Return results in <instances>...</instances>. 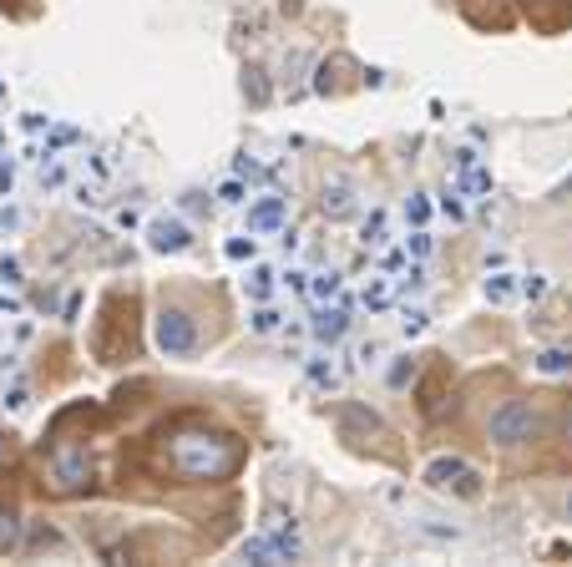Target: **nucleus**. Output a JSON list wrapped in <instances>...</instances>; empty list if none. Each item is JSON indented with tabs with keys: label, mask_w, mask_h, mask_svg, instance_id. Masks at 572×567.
<instances>
[{
	"label": "nucleus",
	"mask_w": 572,
	"mask_h": 567,
	"mask_svg": "<svg viewBox=\"0 0 572 567\" xmlns=\"http://www.w3.org/2000/svg\"><path fill=\"white\" fill-rule=\"evenodd\" d=\"M441 208H446L451 218H466V203H461V193H456V188H451V193L441 198Z\"/></svg>",
	"instance_id": "393cba45"
},
{
	"label": "nucleus",
	"mask_w": 572,
	"mask_h": 567,
	"mask_svg": "<svg viewBox=\"0 0 572 567\" xmlns=\"http://www.w3.org/2000/svg\"><path fill=\"white\" fill-rule=\"evenodd\" d=\"M147 238H152L157 254H183L188 243H193V233H188L178 218H152V223H147Z\"/></svg>",
	"instance_id": "423d86ee"
},
{
	"label": "nucleus",
	"mask_w": 572,
	"mask_h": 567,
	"mask_svg": "<svg viewBox=\"0 0 572 567\" xmlns=\"http://www.w3.org/2000/svg\"><path fill=\"white\" fill-rule=\"evenodd\" d=\"M309 294H314V299H335V294H340V274H319V279L309 284Z\"/></svg>",
	"instance_id": "2eb2a0df"
},
{
	"label": "nucleus",
	"mask_w": 572,
	"mask_h": 567,
	"mask_svg": "<svg viewBox=\"0 0 572 567\" xmlns=\"http://www.w3.org/2000/svg\"><path fill=\"white\" fill-rule=\"evenodd\" d=\"M400 324H405V335H421V330H426V309H405Z\"/></svg>",
	"instance_id": "aec40b11"
},
{
	"label": "nucleus",
	"mask_w": 572,
	"mask_h": 567,
	"mask_svg": "<svg viewBox=\"0 0 572 567\" xmlns=\"http://www.w3.org/2000/svg\"><path fill=\"white\" fill-rule=\"evenodd\" d=\"M243 557H249V562H279V552H274V542H269V537L243 542Z\"/></svg>",
	"instance_id": "ddd939ff"
},
{
	"label": "nucleus",
	"mask_w": 572,
	"mask_h": 567,
	"mask_svg": "<svg viewBox=\"0 0 572 567\" xmlns=\"http://www.w3.org/2000/svg\"><path fill=\"white\" fill-rule=\"evenodd\" d=\"M562 436H567V441H572V411H567V416H562Z\"/></svg>",
	"instance_id": "c85d7f7f"
},
{
	"label": "nucleus",
	"mask_w": 572,
	"mask_h": 567,
	"mask_svg": "<svg viewBox=\"0 0 572 567\" xmlns=\"http://www.w3.org/2000/svg\"><path fill=\"white\" fill-rule=\"evenodd\" d=\"M411 254H416V259H426V254H431V233H426V228H416V233H411Z\"/></svg>",
	"instance_id": "b1692460"
},
{
	"label": "nucleus",
	"mask_w": 572,
	"mask_h": 567,
	"mask_svg": "<svg viewBox=\"0 0 572 567\" xmlns=\"http://www.w3.org/2000/svg\"><path fill=\"white\" fill-rule=\"evenodd\" d=\"M218 198H223V203H243V188H238V183H223Z\"/></svg>",
	"instance_id": "bb28decb"
},
{
	"label": "nucleus",
	"mask_w": 572,
	"mask_h": 567,
	"mask_svg": "<svg viewBox=\"0 0 572 567\" xmlns=\"http://www.w3.org/2000/svg\"><path fill=\"white\" fill-rule=\"evenodd\" d=\"M537 370L542 375H567L572 370V350H542L537 355Z\"/></svg>",
	"instance_id": "f8f14e48"
},
{
	"label": "nucleus",
	"mask_w": 572,
	"mask_h": 567,
	"mask_svg": "<svg viewBox=\"0 0 572 567\" xmlns=\"http://www.w3.org/2000/svg\"><path fill=\"white\" fill-rule=\"evenodd\" d=\"M228 259H254V238H233L228 243Z\"/></svg>",
	"instance_id": "5701e85b"
},
{
	"label": "nucleus",
	"mask_w": 572,
	"mask_h": 567,
	"mask_svg": "<svg viewBox=\"0 0 572 567\" xmlns=\"http://www.w3.org/2000/svg\"><path fill=\"white\" fill-rule=\"evenodd\" d=\"M405 218H411V223H416V228H421V223H426V218H431V203H426V198H421V193H416V198H411V203H405Z\"/></svg>",
	"instance_id": "a211bd4d"
},
{
	"label": "nucleus",
	"mask_w": 572,
	"mask_h": 567,
	"mask_svg": "<svg viewBox=\"0 0 572 567\" xmlns=\"http://www.w3.org/2000/svg\"><path fill=\"white\" fill-rule=\"evenodd\" d=\"M11 178H16V173H11V162H0V188H6V193H11Z\"/></svg>",
	"instance_id": "cd10ccee"
},
{
	"label": "nucleus",
	"mask_w": 572,
	"mask_h": 567,
	"mask_svg": "<svg viewBox=\"0 0 572 567\" xmlns=\"http://www.w3.org/2000/svg\"><path fill=\"white\" fill-rule=\"evenodd\" d=\"M319 213H324V218H350V213H355V188H350V183H324Z\"/></svg>",
	"instance_id": "6e6552de"
},
{
	"label": "nucleus",
	"mask_w": 572,
	"mask_h": 567,
	"mask_svg": "<svg viewBox=\"0 0 572 567\" xmlns=\"http://www.w3.org/2000/svg\"><path fill=\"white\" fill-rule=\"evenodd\" d=\"M456 183H461L471 198H486V193H492V173L481 168V157H476L471 147L456 152Z\"/></svg>",
	"instance_id": "0eeeda50"
},
{
	"label": "nucleus",
	"mask_w": 572,
	"mask_h": 567,
	"mask_svg": "<svg viewBox=\"0 0 572 567\" xmlns=\"http://www.w3.org/2000/svg\"><path fill=\"white\" fill-rule=\"evenodd\" d=\"M486 299H492V304H507V299H512V279H507V274L486 279Z\"/></svg>",
	"instance_id": "dca6fc26"
},
{
	"label": "nucleus",
	"mask_w": 572,
	"mask_h": 567,
	"mask_svg": "<svg viewBox=\"0 0 572 567\" xmlns=\"http://www.w3.org/2000/svg\"><path fill=\"white\" fill-rule=\"evenodd\" d=\"M537 431H542V416L532 411L527 400H502L492 411V421H486V436H492L502 451H517V446L537 441Z\"/></svg>",
	"instance_id": "f03ea898"
},
{
	"label": "nucleus",
	"mask_w": 572,
	"mask_h": 567,
	"mask_svg": "<svg viewBox=\"0 0 572 567\" xmlns=\"http://www.w3.org/2000/svg\"><path fill=\"white\" fill-rule=\"evenodd\" d=\"M157 350L162 355H193L198 350V319L188 309H162L157 314Z\"/></svg>",
	"instance_id": "7ed1b4c3"
},
{
	"label": "nucleus",
	"mask_w": 572,
	"mask_h": 567,
	"mask_svg": "<svg viewBox=\"0 0 572 567\" xmlns=\"http://www.w3.org/2000/svg\"><path fill=\"white\" fill-rule=\"evenodd\" d=\"M567 517H572V497H567Z\"/></svg>",
	"instance_id": "c756f323"
},
{
	"label": "nucleus",
	"mask_w": 572,
	"mask_h": 567,
	"mask_svg": "<svg viewBox=\"0 0 572 567\" xmlns=\"http://www.w3.org/2000/svg\"><path fill=\"white\" fill-rule=\"evenodd\" d=\"M426 481L436 486V492H456V497H481V476L476 466H466L461 456H436L426 466Z\"/></svg>",
	"instance_id": "20e7f679"
},
{
	"label": "nucleus",
	"mask_w": 572,
	"mask_h": 567,
	"mask_svg": "<svg viewBox=\"0 0 572 567\" xmlns=\"http://www.w3.org/2000/svg\"><path fill=\"white\" fill-rule=\"evenodd\" d=\"M522 294H527V299H542V294H547V279H542V274H527V279H522Z\"/></svg>",
	"instance_id": "4be33fe9"
},
{
	"label": "nucleus",
	"mask_w": 572,
	"mask_h": 567,
	"mask_svg": "<svg viewBox=\"0 0 572 567\" xmlns=\"http://www.w3.org/2000/svg\"><path fill=\"white\" fill-rule=\"evenodd\" d=\"M51 481H56V492H87L92 486V456H87V446H66V451H56L51 456Z\"/></svg>",
	"instance_id": "39448f33"
},
{
	"label": "nucleus",
	"mask_w": 572,
	"mask_h": 567,
	"mask_svg": "<svg viewBox=\"0 0 572 567\" xmlns=\"http://www.w3.org/2000/svg\"><path fill=\"white\" fill-rule=\"evenodd\" d=\"M0 451H6V441H0Z\"/></svg>",
	"instance_id": "7c9ffc66"
},
{
	"label": "nucleus",
	"mask_w": 572,
	"mask_h": 567,
	"mask_svg": "<svg viewBox=\"0 0 572 567\" xmlns=\"http://www.w3.org/2000/svg\"><path fill=\"white\" fill-rule=\"evenodd\" d=\"M274 330H279V314L274 309H259L254 314V335H274Z\"/></svg>",
	"instance_id": "6ab92c4d"
},
{
	"label": "nucleus",
	"mask_w": 572,
	"mask_h": 567,
	"mask_svg": "<svg viewBox=\"0 0 572 567\" xmlns=\"http://www.w3.org/2000/svg\"><path fill=\"white\" fill-rule=\"evenodd\" d=\"M243 289H249L254 299H269V289H274V274H269V269H254V279H243Z\"/></svg>",
	"instance_id": "4468645a"
},
{
	"label": "nucleus",
	"mask_w": 572,
	"mask_h": 567,
	"mask_svg": "<svg viewBox=\"0 0 572 567\" xmlns=\"http://www.w3.org/2000/svg\"><path fill=\"white\" fill-rule=\"evenodd\" d=\"M16 547H21V517L0 507V552H16Z\"/></svg>",
	"instance_id": "9b49d317"
},
{
	"label": "nucleus",
	"mask_w": 572,
	"mask_h": 567,
	"mask_svg": "<svg viewBox=\"0 0 572 567\" xmlns=\"http://www.w3.org/2000/svg\"><path fill=\"white\" fill-rule=\"evenodd\" d=\"M243 87H249V97H254V102H264V97H269V87H264V71H249V81H243Z\"/></svg>",
	"instance_id": "412c9836"
},
{
	"label": "nucleus",
	"mask_w": 572,
	"mask_h": 567,
	"mask_svg": "<svg viewBox=\"0 0 572 567\" xmlns=\"http://www.w3.org/2000/svg\"><path fill=\"white\" fill-rule=\"evenodd\" d=\"M309 380H314V385H335V370L314 360V365H309Z\"/></svg>",
	"instance_id": "a878e982"
},
{
	"label": "nucleus",
	"mask_w": 572,
	"mask_h": 567,
	"mask_svg": "<svg viewBox=\"0 0 572 567\" xmlns=\"http://www.w3.org/2000/svg\"><path fill=\"white\" fill-rule=\"evenodd\" d=\"M249 228H254V233H274V228H284V198H264V203H254V208H249Z\"/></svg>",
	"instance_id": "9d476101"
},
{
	"label": "nucleus",
	"mask_w": 572,
	"mask_h": 567,
	"mask_svg": "<svg viewBox=\"0 0 572 567\" xmlns=\"http://www.w3.org/2000/svg\"><path fill=\"white\" fill-rule=\"evenodd\" d=\"M365 243H370V249H375V243H385V213L380 208L365 218Z\"/></svg>",
	"instance_id": "f3484780"
},
{
	"label": "nucleus",
	"mask_w": 572,
	"mask_h": 567,
	"mask_svg": "<svg viewBox=\"0 0 572 567\" xmlns=\"http://www.w3.org/2000/svg\"><path fill=\"white\" fill-rule=\"evenodd\" d=\"M173 446L168 451V471L178 481H193V486H208V481H228L238 466H243V446L238 436H223V431H178L168 436Z\"/></svg>",
	"instance_id": "f257e3e1"
},
{
	"label": "nucleus",
	"mask_w": 572,
	"mask_h": 567,
	"mask_svg": "<svg viewBox=\"0 0 572 567\" xmlns=\"http://www.w3.org/2000/svg\"><path fill=\"white\" fill-rule=\"evenodd\" d=\"M345 330H350L345 309H319V314H314V340H319V345H335V340H345Z\"/></svg>",
	"instance_id": "1a4fd4ad"
}]
</instances>
